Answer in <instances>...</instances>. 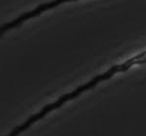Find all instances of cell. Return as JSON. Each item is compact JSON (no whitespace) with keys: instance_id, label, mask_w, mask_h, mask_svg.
I'll list each match as a JSON object with an SVG mask.
<instances>
[{"instance_id":"2","label":"cell","mask_w":146,"mask_h":136,"mask_svg":"<svg viewBox=\"0 0 146 136\" xmlns=\"http://www.w3.org/2000/svg\"><path fill=\"white\" fill-rule=\"evenodd\" d=\"M70 1H76V0H52V1H50V2H46V3L39 5L38 7H36V8L34 10H32V11L26 12V13L21 15L19 18L13 19L11 22L5 23L2 26H0V37L2 35H4V34L6 33V32H8L9 30H12V29L21 25L22 22L28 20V19H30L32 18H35V17L43 14L44 12L48 11V10H50L54 8V7H57L59 5H61L63 3H67V2H70Z\"/></svg>"},{"instance_id":"1","label":"cell","mask_w":146,"mask_h":136,"mask_svg":"<svg viewBox=\"0 0 146 136\" xmlns=\"http://www.w3.org/2000/svg\"><path fill=\"white\" fill-rule=\"evenodd\" d=\"M132 67H133L132 62L130 60H126L123 62V63L113 65L112 67H110L108 71H104L102 73H99V75H96L95 77H93L91 80H89L87 82L82 84V85L76 87V89L72 90L71 92L66 93V94H64V95L60 96V97L56 98L55 100H53L52 102H49L48 104L44 105L39 111H37L34 114L29 116L26 120H24L23 122L21 123L19 125H16L11 131L9 133H7L5 136H19L23 132H25L26 130H28L33 125H35L36 123H38L39 121L44 119L46 116L50 114L52 111L62 107L67 102H69V101L80 97L81 94H83L84 92H86V91H89L92 88L96 87V86H97L98 84H100L101 82H104V81L110 79L111 77L115 76L117 73H124V71L131 70Z\"/></svg>"}]
</instances>
